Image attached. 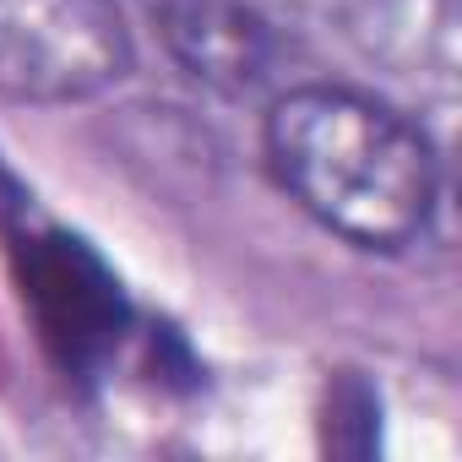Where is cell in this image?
<instances>
[{"instance_id":"cell-1","label":"cell","mask_w":462,"mask_h":462,"mask_svg":"<svg viewBox=\"0 0 462 462\" xmlns=\"http://www.w3.org/2000/svg\"><path fill=\"white\" fill-rule=\"evenodd\" d=\"M262 147L278 185L359 251H402L430 228L440 196L435 147L354 88L310 82L283 93L267 109Z\"/></svg>"},{"instance_id":"cell-2","label":"cell","mask_w":462,"mask_h":462,"mask_svg":"<svg viewBox=\"0 0 462 462\" xmlns=\"http://www.w3.org/2000/svg\"><path fill=\"white\" fill-rule=\"evenodd\" d=\"M136 66L115 0H0V98L82 104Z\"/></svg>"},{"instance_id":"cell-3","label":"cell","mask_w":462,"mask_h":462,"mask_svg":"<svg viewBox=\"0 0 462 462\" xmlns=\"http://www.w3.org/2000/svg\"><path fill=\"white\" fill-rule=\"evenodd\" d=\"M152 23L174 66L212 93L240 98L273 66V28L251 0H152Z\"/></svg>"},{"instance_id":"cell-4","label":"cell","mask_w":462,"mask_h":462,"mask_svg":"<svg viewBox=\"0 0 462 462\" xmlns=\"http://www.w3.org/2000/svg\"><path fill=\"white\" fill-rule=\"evenodd\" d=\"M343 430H359V446H375V392L365 381H337L327 408V446H337Z\"/></svg>"}]
</instances>
